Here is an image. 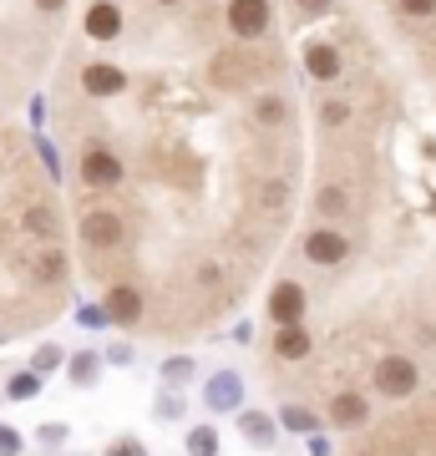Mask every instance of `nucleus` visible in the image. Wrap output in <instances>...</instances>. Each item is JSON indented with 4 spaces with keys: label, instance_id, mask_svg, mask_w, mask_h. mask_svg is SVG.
<instances>
[{
    "label": "nucleus",
    "instance_id": "obj_3",
    "mask_svg": "<svg viewBox=\"0 0 436 456\" xmlns=\"http://www.w3.org/2000/svg\"><path fill=\"white\" fill-rule=\"evenodd\" d=\"M421 386V370L411 355H381L375 360V395H386V401H406V395H416Z\"/></svg>",
    "mask_w": 436,
    "mask_h": 456
},
{
    "label": "nucleus",
    "instance_id": "obj_27",
    "mask_svg": "<svg viewBox=\"0 0 436 456\" xmlns=\"http://www.w3.org/2000/svg\"><path fill=\"white\" fill-rule=\"evenodd\" d=\"M294 11H300V16H330L335 0H294Z\"/></svg>",
    "mask_w": 436,
    "mask_h": 456
},
{
    "label": "nucleus",
    "instance_id": "obj_1",
    "mask_svg": "<svg viewBox=\"0 0 436 456\" xmlns=\"http://www.w3.org/2000/svg\"><path fill=\"white\" fill-rule=\"evenodd\" d=\"M81 183L86 188H97V193H107V188H122V178H128V163L117 158V147L107 142H86L81 147Z\"/></svg>",
    "mask_w": 436,
    "mask_h": 456
},
{
    "label": "nucleus",
    "instance_id": "obj_25",
    "mask_svg": "<svg viewBox=\"0 0 436 456\" xmlns=\"http://www.w3.org/2000/svg\"><path fill=\"white\" fill-rule=\"evenodd\" d=\"M396 5H401V16H411V20L436 16V0H396Z\"/></svg>",
    "mask_w": 436,
    "mask_h": 456
},
{
    "label": "nucleus",
    "instance_id": "obj_10",
    "mask_svg": "<svg viewBox=\"0 0 436 456\" xmlns=\"http://www.w3.org/2000/svg\"><path fill=\"white\" fill-rule=\"evenodd\" d=\"M305 71L315 77V82H340L345 56H340L335 41H309V46H305Z\"/></svg>",
    "mask_w": 436,
    "mask_h": 456
},
{
    "label": "nucleus",
    "instance_id": "obj_23",
    "mask_svg": "<svg viewBox=\"0 0 436 456\" xmlns=\"http://www.w3.org/2000/svg\"><path fill=\"white\" fill-rule=\"evenodd\" d=\"M320 122L325 127H345L350 122V102H320Z\"/></svg>",
    "mask_w": 436,
    "mask_h": 456
},
{
    "label": "nucleus",
    "instance_id": "obj_8",
    "mask_svg": "<svg viewBox=\"0 0 436 456\" xmlns=\"http://www.w3.org/2000/svg\"><path fill=\"white\" fill-rule=\"evenodd\" d=\"M102 310H107V320H112V325H128L132 330V325H143L147 299H143V289H137V284H112Z\"/></svg>",
    "mask_w": 436,
    "mask_h": 456
},
{
    "label": "nucleus",
    "instance_id": "obj_9",
    "mask_svg": "<svg viewBox=\"0 0 436 456\" xmlns=\"http://www.w3.org/2000/svg\"><path fill=\"white\" fill-rule=\"evenodd\" d=\"M81 244L86 248H117L122 244V218H117L112 208H92L86 218H81Z\"/></svg>",
    "mask_w": 436,
    "mask_h": 456
},
{
    "label": "nucleus",
    "instance_id": "obj_19",
    "mask_svg": "<svg viewBox=\"0 0 436 456\" xmlns=\"http://www.w3.org/2000/svg\"><path fill=\"white\" fill-rule=\"evenodd\" d=\"M243 436L254 441V446H269V436H275V421H269V416H259V411H249V416H243Z\"/></svg>",
    "mask_w": 436,
    "mask_h": 456
},
{
    "label": "nucleus",
    "instance_id": "obj_6",
    "mask_svg": "<svg viewBox=\"0 0 436 456\" xmlns=\"http://www.w3.org/2000/svg\"><path fill=\"white\" fill-rule=\"evenodd\" d=\"M128 86H132V77L117 61H86L81 66V92H86V97L112 102V97H122Z\"/></svg>",
    "mask_w": 436,
    "mask_h": 456
},
{
    "label": "nucleus",
    "instance_id": "obj_15",
    "mask_svg": "<svg viewBox=\"0 0 436 456\" xmlns=\"http://www.w3.org/2000/svg\"><path fill=\"white\" fill-rule=\"evenodd\" d=\"M21 228H26L31 239H56V213H51L46 203H36V208H26V218H21Z\"/></svg>",
    "mask_w": 436,
    "mask_h": 456
},
{
    "label": "nucleus",
    "instance_id": "obj_30",
    "mask_svg": "<svg viewBox=\"0 0 436 456\" xmlns=\"http://www.w3.org/2000/svg\"><path fill=\"white\" fill-rule=\"evenodd\" d=\"M107 456H147L137 441H117V446H107Z\"/></svg>",
    "mask_w": 436,
    "mask_h": 456
},
{
    "label": "nucleus",
    "instance_id": "obj_13",
    "mask_svg": "<svg viewBox=\"0 0 436 456\" xmlns=\"http://www.w3.org/2000/svg\"><path fill=\"white\" fill-rule=\"evenodd\" d=\"M275 355L279 360H305L309 355V330L305 325H275Z\"/></svg>",
    "mask_w": 436,
    "mask_h": 456
},
{
    "label": "nucleus",
    "instance_id": "obj_26",
    "mask_svg": "<svg viewBox=\"0 0 436 456\" xmlns=\"http://www.w3.org/2000/svg\"><path fill=\"white\" fill-rule=\"evenodd\" d=\"M279 421L290 426V431H315V416H309V411H300V406H290Z\"/></svg>",
    "mask_w": 436,
    "mask_h": 456
},
{
    "label": "nucleus",
    "instance_id": "obj_5",
    "mask_svg": "<svg viewBox=\"0 0 436 456\" xmlns=\"http://www.w3.org/2000/svg\"><path fill=\"white\" fill-rule=\"evenodd\" d=\"M305 259L320 264V269L345 264V259H350V233H340L335 224H320L315 233H305Z\"/></svg>",
    "mask_w": 436,
    "mask_h": 456
},
{
    "label": "nucleus",
    "instance_id": "obj_20",
    "mask_svg": "<svg viewBox=\"0 0 436 456\" xmlns=\"http://www.w3.org/2000/svg\"><path fill=\"white\" fill-rule=\"evenodd\" d=\"M97 380V355L92 350H77V360H71V386H92Z\"/></svg>",
    "mask_w": 436,
    "mask_h": 456
},
{
    "label": "nucleus",
    "instance_id": "obj_29",
    "mask_svg": "<svg viewBox=\"0 0 436 456\" xmlns=\"http://www.w3.org/2000/svg\"><path fill=\"white\" fill-rule=\"evenodd\" d=\"M36 436L46 441V446H62V441H66V426H62V421H51V426H41Z\"/></svg>",
    "mask_w": 436,
    "mask_h": 456
},
{
    "label": "nucleus",
    "instance_id": "obj_11",
    "mask_svg": "<svg viewBox=\"0 0 436 456\" xmlns=\"http://www.w3.org/2000/svg\"><path fill=\"white\" fill-rule=\"evenodd\" d=\"M330 421L345 426V431H350V426H366L371 421V401L360 391H340L335 401H330Z\"/></svg>",
    "mask_w": 436,
    "mask_h": 456
},
{
    "label": "nucleus",
    "instance_id": "obj_12",
    "mask_svg": "<svg viewBox=\"0 0 436 456\" xmlns=\"http://www.w3.org/2000/svg\"><path fill=\"white\" fill-rule=\"evenodd\" d=\"M239 395H243V380L234 370H224V375H213V380H209L203 401H209L213 411H234V406H239Z\"/></svg>",
    "mask_w": 436,
    "mask_h": 456
},
{
    "label": "nucleus",
    "instance_id": "obj_16",
    "mask_svg": "<svg viewBox=\"0 0 436 456\" xmlns=\"http://www.w3.org/2000/svg\"><path fill=\"white\" fill-rule=\"evenodd\" d=\"M36 274L46 279V284H62V279H66V254H62V248H41V259H36Z\"/></svg>",
    "mask_w": 436,
    "mask_h": 456
},
{
    "label": "nucleus",
    "instance_id": "obj_32",
    "mask_svg": "<svg viewBox=\"0 0 436 456\" xmlns=\"http://www.w3.org/2000/svg\"><path fill=\"white\" fill-rule=\"evenodd\" d=\"M36 11H41V16H56V11H66V0H31Z\"/></svg>",
    "mask_w": 436,
    "mask_h": 456
},
{
    "label": "nucleus",
    "instance_id": "obj_21",
    "mask_svg": "<svg viewBox=\"0 0 436 456\" xmlns=\"http://www.w3.org/2000/svg\"><path fill=\"white\" fill-rule=\"evenodd\" d=\"M315 208H320L325 218H340V213L350 208V198H345V188H325V193L315 198Z\"/></svg>",
    "mask_w": 436,
    "mask_h": 456
},
{
    "label": "nucleus",
    "instance_id": "obj_31",
    "mask_svg": "<svg viewBox=\"0 0 436 456\" xmlns=\"http://www.w3.org/2000/svg\"><path fill=\"white\" fill-rule=\"evenodd\" d=\"M107 360H117V365H132V345H112V350H107Z\"/></svg>",
    "mask_w": 436,
    "mask_h": 456
},
{
    "label": "nucleus",
    "instance_id": "obj_22",
    "mask_svg": "<svg viewBox=\"0 0 436 456\" xmlns=\"http://www.w3.org/2000/svg\"><path fill=\"white\" fill-rule=\"evenodd\" d=\"M259 208L264 213H284V203H290V188H284V183H264V188H259Z\"/></svg>",
    "mask_w": 436,
    "mask_h": 456
},
{
    "label": "nucleus",
    "instance_id": "obj_4",
    "mask_svg": "<svg viewBox=\"0 0 436 456\" xmlns=\"http://www.w3.org/2000/svg\"><path fill=\"white\" fill-rule=\"evenodd\" d=\"M122 26H128V11L117 0H92L81 11V31H86V41H97V46H112L117 36H122Z\"/></svg>",
    "mask_w": 436,
    "mask_h": 456
},
{
    "label": "nucleus",
    "instance_id": "obj_24",
    "mask_svg": "<svg viewBox=\"0 0 436 456\" xmlns=\"http://www.w3.org/2000/svg\"><path fill=\"white\" fill-rule=\"evenodd\" d=\"M62 355H66L62 345H41V350H36V360H31V370H41V375L56 370V365H62Z\"/></svg>",
    "mask_w": 436,
    "mask_h": 456
},
{
    "label": "nucleus",
    "instance_id": "obj_2",
    "mask_svg": "<svg viewBox=\"0 0 436 456\" xmlns=\"http://www.w3.org/2000/svg\"><path fill=\"white\" fill-rule=\"evenodd\" d=\"M224 26H228L234 41H264L269 26H275V5H269V0H228Z\"/></svg>",
    "mask_w": 436,
    "mask_h": 456
},
{
    "label": "nucleus",
    "instance_id": "obj_18",
    "mask_svg": "<svg viewBox=\"0 0 436 456\" xmlns=\"http://www.w3.org/2000/svg\"><path fill=\"white\" fill-rule=\"evenodd\" d=\"M5 395L11 401H31V395H41V370H21L11 386H5Z\"/></svg>",
    "mask_w": 436,
    "mask_h": 456
},
{
    "label": "nucleus",
    "instance_id": "obj_28",
    "mask_svg": "<svg viewBox=\"0 0 436 456\" xmlns=\"http://www.w3.org/2000/svg\"><path fill=\"white\" fill-rule=\"evenodd\" d=\"M0 456H21V436L11 426H0Z\"/></svg>",
    "mask_w": 436,
    "mask_h": 456
},
{
    "label": "nucleus",
    "instance_id": "obj_7",
    "mask_svg": "<svg viewBox=\"0 0 436 456\" xmlns=\"http://www.w3.org/2000/svg\"><path fill=\"white\" fill-rule=\"evenodd\" d=\"M305 310H309L305 284L279 279L275 289H269V320H275V325H305Z\"/></svg>",
    "mask_w": 436,
    "mask_h": 456
},
{
    "label": "nucleus",
    "instance_id": "obj_14",
    "mask_svg": "<svg viewBox=\"0 0 436 456\" xmlns=\"http://www.w3.org/2000/svg\"><path fill=\"white\" fill-rule=\"evenodd\" d=\"M284 122H290V102L279 97V92L254 97V127H284Z\"/></svg>",
    "mask_w": 436,
    "mask_h": 456
},
{
    "label": "nucleus",
    "instance_id": "obj_17",
    "mask_svg": "<svg viewBox=\"0 0 436 456\" xmlns=\"http://www.w3.org/2000/svg\"><path fill=\"white\" fill-rule=\"evenodd\" d=\"M183 446H188V456H218V431L213 426H193Z\"/></svg>",
    "mask_w": 436,
    "mask_h": 456
},
{
    "label": "nucleus",
    "instance_id": "obj_33",
    "mask_svg": "<svg viewBox=\"0 0 436 456\" xmlns=\"http://www.w3.org/2000/svg\"><path fill=\"white\" fill-rule=\"evenodd\" d=\"M152 5H183V0H152Z\"/></svg>",
    "mask_w": 436,
    "mask_h": 456
}]
</instances>
